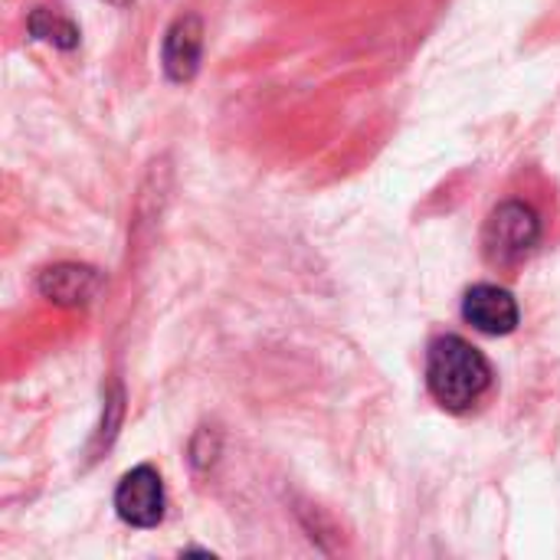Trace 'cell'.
Instances as JSON below:
<instances>
[{"label":"cell","instance_id":"6da1fadb","mask_svg":"<svg viewBox=\"0 0 560 560\" xmlns=\"http://www.w3.org/2000/svg\"><path fill=\"white\" fill-rule=\"evenodd\" d=\"M492 384V368L479 348L459 335H443L430 345L427 354V387L433 400L453 413L469 410L482 400Z\"/></svg>","mask_w":560,"mask_h":560},{"label":"cell","instance_id":"7a4b0ae2","mask_svg":"<svg viewBox=\"0 0 560 560\" xmlns=\"http://www.w3.org/2000/svg\"><path fill=\"white\" fill-rule=\"evenodd\" d=\"M541 240V220L528 203L509 200L492 210L482 230V253L492 266H512L525 259Z\"/></svg>","mask_w":560,"mask_h":560},{"label":"cell","instance_id":"3957f363","mask_svg":"<svg viewBox=\"0 0 560 560\" xmlns=\"http://www.w3.org/2000/svg\"><path fill=\"white\" fill-rule=\"evenodd\" d=\"M115 512L131 528H154L164 518V482L158 469L138 466L115 489Z\"/></svg>","mask_w":560,"mask_h":560},{"label":"cell","instance_id":"277c9868","mask_svg":"<svg viewBox=\"0 0 560 560\" xmlns=\"http://www.w3.org/2000/svg\"><path fill=\"white\" fill-rule=\"evenodd\" d=\"M463 318L482 335H512L522 322L518 302L509 289L499 285H472L463 299Z\"/></svg>","mask_w":560,"mask_h":560},{"label":"cell","instance_id":"5b68a950","mask_svg":"<svg viewBox=\"0 0 560 560\" xmlns=\"http://www.w3.org/2000/svg\"><path fill=\"white\" fill-rule=\"evenodd\" d=\"M203 49V26L197 16H180L164 36V72L174 82H187L197 72Z\"/></svg>","mask_w":560,"mask_h":560},{"label":"cell","instance_id":"8992f818","mask_svg":"<svg viewBox=\"0 0 560 560\" xmlns=\"http://www.w3.org/2000/svg\"><path fill=\"white\" fill-rule=\"evenodd\" d=\"M39 292L59 305H85L98 292V276L89 266H52L39 276Z\"/></svg>","mask_w":560,"mask_h":560},{"label":"cell","instance_id":"52a82bcc","mask_svg":"<svg viewBox=\"0 0 560 560\" xmlns=\"http://www.w3.org/2000/svg\"><path fill=\"white\" fill-rule=\"evenodd\" d=\"M30 33H33L36 39H46V43L59 46V49H69V46L79 43L75 26H72L69 20L49 13V10H36V13L30 16Z\"/></svg>","mask_w":560,"mask_h":560},{"label":"cell","instance_id":"ba28073f","mask_svg":"<svg viewBox=\"0 0 560 560\" xmlns=\"http://www.w3.org/2000/svg\"><path fill=\"white\" fill-rule=\"evenodd\" d=\"M112 3H128V0H112Z\"/></svg>","mask_w":560,"mask_h":560}]
</instances>
